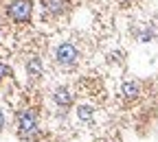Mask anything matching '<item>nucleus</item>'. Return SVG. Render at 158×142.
Wrapping results in <instances>:
<instances>
[{"mask_svg": "<svg viewBox=\"0 0 158 142\" xmlns=\"http://www.w3.org/2000/svg\"><path fill=\"white\" fill-rule=\"evenodd\" d=\"M92 116H94V107H92V105H79V107H77V118H79V120L90 123Z\"/></svg>", "mask_w": 158, "mask_h": 142, "instance_id": "6e6552de", "label": "nucleus"}, {"mask_svg": "<svg viewBox=\"0 0 158 142\" xmlns=\"http://www.w3.org/2000/svg\"><path fill=\"white\" fill-rule=\"evenodd\" d=\"M55 61L62 68H73L79 61V48L73 42H62L55 48Z\"/></svg>", "mask_w": 158, "mask_h": 142, "instance_id": "f03ea898", "label": "nucleus"}, {"mask_svg": "<svg viewBox=\"0 0 158 142\" xmlns=\"http://www.w3.org/2000/svg\"><path fill=\"white\" fill-rule=\"evenodd\" d=\"M121 94L125 98H136L138 94H141V85H138V81H125V83L121 85Z\"/></svg>", "mask_w": 158, "mask_h": 142, "instance_id": "423d86ee", "label": "nucleus"}, {"mask_svg": "<svg viewBox=\"0 0 158 142\" xmlns=\"http://www.w3.org/2000/svg\"><path fill=\"white\" fill-rule=\"evenodd\" d=\"M15 125H18V136L20 138H33L37 131V116L33 109H22L15 118Z\"/></svg>", "mask_w": 158, "mask_h": 142, "instance_id": "f257e3e1", "label": "nucleus"}, {"mask_svg": "<svg viewBox=\"0 0 158 142\" xmlns=\"http://www.w3.org/2000/svg\"><path fill=\"white\" fill-rule=\"evenodd\" d=\"M42 72H44L42 59H40L37 55H31V57L27 59V74H29L31 79H40V77H42Z\"/></svg>", "mask_w": 158, "mask_h": 142, "instance_id": "39448f33", "label": "nucleus"}, {"mask_svg": "<svg viewBox=\"0 0 158 142\" xmlns=\"http://www.w3.org/2000/svg\"><path fill=\"white\" fill-rule=\"evenodd\" d=\"M42 5H44V9H46L48 13L59 15V13L66 9V0H42Z\"/></svg>", "mask_w": 158, "mask_h": 142, "instance_id": "0eeeda50", "label": "nucleus"}, {"mask_svg": "<svg viewBox=\"0 0 158 142\" xmlns=\"http://www.w3.org/2000/svg\"><path fill=\"white\" fill-rule=\"evenodd\" d=\"M118 2H123V5H127V2H132V0H118Z\"/></svg>", "mask_w": 158, "mask_h": 142, "instance_id": "f8f14e48", "label": "nucleus"}, {"mask_svg": "<svg viewBox=\"0 0 158 142\" xmlns=\"http://www.w3.org/2000/svg\"><path fill=\"white\" fill-rule=\"evenodd\" d=\"M7 15L18 24H27L33 15V2L31 0H11V5L7 9Z\"/></svg>", "mask_w": 158, "mask_h": 142, "instance_id": "7ed1b4c3", "label": "nucleus"}, {"mask_svg": "<svg viewBox=\"0 0 158 142\" xmlns=\"http://www.w3.org/2000/svg\"><path fill=\"white\" fill-rule=\"evenodd\" d=\"M5 123H7V118H5L2 109H0V129H5Z\"/></svg>", "mask_w": 158, "mask_h": 142, "instance_id": "9b49d317", "label": "nucleus"}, {"mask_svg": "<svg viewBox=\"0 0 158 142\" xmlns=\"http://www.w3.org/2000/svg\"><path fill=\"white\" fill-rule=\"evenodd\" d=\"M53 101H55V105H59V107H70L73 101H75V94H73V90L59 85V88H55V92H53Z\"/></svg>", "mask_w": 158, "mask_h": 142, "instance_id": "20e7f679", "label": "nucleus"}, {"mask_svg": "<svg viewBox=\"0 0 158 142\" xmlns=\"http://www.w3.org/2000/svg\"><path fill=\"white\" fill-rule=\"evenodd\" d=\"M154 29H145L141 35H138V39H141V42H152V39H154Z\"/></svg>", "mask_w": 158, "mask_h": 142, "instance_id": "1a4fd4ad", "label": "nucleus"}, {"mask_svg": "<svg viewBox=\"0 0 158 142\" xmlns=\"http://www.w3.org/2000/svg\"><path fill=\"white\" fill-rule=\"evenodd\" d=\"M5 77H11V68L5 61H0V79H5Z\"/></svg>", "mask_w": 158, "mask_h": 142, "instance_id": "9d476101", "label": "nucleus"}]
</instances>
